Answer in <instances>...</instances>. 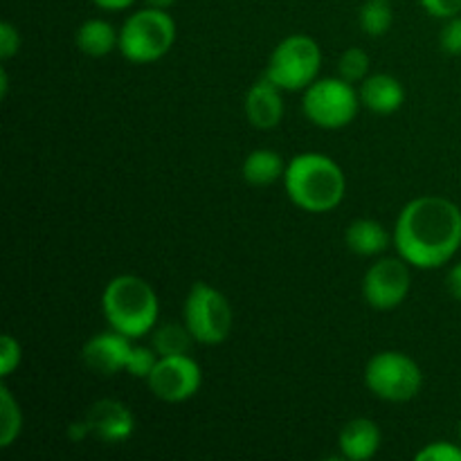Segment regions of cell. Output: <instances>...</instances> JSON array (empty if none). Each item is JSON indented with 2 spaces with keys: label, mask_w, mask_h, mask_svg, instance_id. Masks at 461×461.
<instances>
[{
  "label": "cell",
  "mask_w": 461,
  "mask_h": 461,
  "mask_svg": "<svg viewBox=\"0 0 461 461\" xmlns=\"http://www.w3.org/2000/svg\"><path fill=\"white\" fill-rule=\"evenodd\" d=\"M75 45L81 54L90 59L108 57L120 48V30L106 18H86L77 27Z\"/></svg>",
  "instance_id": "cell-17"
},
{
  "label": "cell",
  "mask_w": 461,
  "mask_h": 461,
  "mask_svg": "<svg viewBox=\"0 0 461 461\" xmlns=\"http://www.w3.org/2000/svg\"><path fill=\"white\" fill-rule=\"evenodd\" d=\"M183 322L196 345L219 347L232 336L234 309L223 291L207 282H194L183 302Z\"/></svg>",
  "instance_id": "cell-5"
},
{
  "label": "cell",
  "mask_w": 461,
  "mask_h": 461,
  "mask_svg": "<svg viewBox=\"0 0 461 461\" xmlns=\"http://www.w3.org/2000/svg\"><path fill=\"white\" fill-rule=\"evenodd\" d=\"M358 86L342 77H318L302 93V113L313 126L324 131H340L358 117Z\"/></svg>",
  "instance_id": "cell-8"
},
{
  "label": "cell",
  "mask_w": 461,
  "mask_h": 461,
  "mask_svg": "<svg viewBox=\"0 0 461 461\" xmlns=\"http://www.w3.org/2000/svg\"><path fill=\"white\" fill-rule=\"evenodd\" d=\"M392 239L414 270L444 268L461 248V207L435 194L412 198L396 214Z\"/></svg>",
  "instance_id": "cell-1"
},
{
  "label": "cell",
  "mask_w": 461,
  "mask_h": 461,
  "mask_svg": "<svg viewBox=\"0 0 461 461\" xmlns=\"http://www.w3.org/2000/svg\"><path fill=\"white\" fill-rule=\"evenodd\" d=\"M457 435H459V444H461V421H459V430H457Z\"/></svg>",
  "instance_id": "cell-32"
},
{
  "label": "cell",
  "mask_w": 461,
  "mask_h": 461,
  "mask_svg": "<svg viewBox=\"0 0 461 461\" xmlns=\"http://www.w3.org/2000/svg\"><path fill=\"white\" fill-rule=\"evenodd\" d=\"M158 360H160V356L151 345H140V340H135L133 351L129 356V365H126V374L138 378V381H147Z\"/></svg>",
  "instance_id": "cell-23"
},
{
  "label": "cell",
  "mask_w": 461,
  "mask_h": 461,
  "mask_svg": "<svg viewBox=\"0 0 461 461\" xmlns=\"http://www.w3.org/2000/svg\"><path fill=\"white\" fill-rule=\"evenodd\" d=\"M176 36H178V27H176L169 9H156L144 5L142 9L131 12L122 23L117 52L135 66H149L171 52Z\"/></svg>",
  "instance_id": "cell-4"
},
{
  "label": "cell",
  "mask_w": 461,
  "mask_h": 461,
  "mask_svg": "<svg viewBox=\"0 0 461 461\" xmlns=\"http://www.w3.org/2000/svg\"><path fill=\"white\" fill-rule=\"evenodd\" d=\"M324 54L309 34H288L270 52L264 75L284 93H304L320 77Z\"/></svg>",
  "instance_id": "cell-6"
},
{
  "label": "cell",
  "mask_w": 461,
  "mask_h": 461,
  "mask_svg": "<svg viewBox=\"0 0 461 461\" xmlns=\"http://www.w3.org/2000/svg\"><path fill=\"white\" fill-rule=\"evenodd\" d=\"M383 444V432L378 423L369 417H356L342 426L338 435V450L347 461H369L378 455Z\"/></svg>",
  "instance_id": "cell-15"
},
{
  "label": "cell",
  "mask_w": 461,
  "mask_h": 461,
  "mask_svg": "<svg viewBox=\"0 0 461 461\" xmlns=\"http://www.w3.org/2000/svg\"><path fill=\"white\" fill-rule=\"evenodd\" d=\"M360 104L374 115H394L405 104V88L390 72H369L358 84Z\"/></svg>",
  "instance_id": "cell-14"
},
{
  "label": "cell",
  "mask_w": 461,
  "mask_h": 461,
  "mask_svg": "<svg viewBox=\"0 0 461 461\" xmlns=\"http://www.w3.org/2000/svg\"><path fill=\"white\" fill-rule=\"evenodd\" d=\"M439 45L450 57H461V14L444 21L439 32Z\"/></svg>",
  "instance_id": "cell-26"
},
{
  "label": "cell",
  "mask_w": 461,
  "mask_h": 461,
  "mask_svg": "<svg viewBox=\"0 0 461 461\" xmlns=\"http://www.w3.org/2000/svg\"><path fill=\"white\" fill-rule=\"evenodd\" d=\"M419 3L428 16L439 18V21H448L461 14V0H419Z\"/></svg>",
  "instance_id": "cell-28"
},
{
  "label": "cell",
  "mask_w": 461,
  "mask_h": 461,
  "mask_svg": "<svg viewBox=\"0 0 461 461\" xmlns=\"http://www.w3.org/2000/svg\"><path fill=\"white\" fill-rule=\"evenodd\" d=\"M345 243L356 257L376 259V257L385 255L394 246V239H392V232L381 221L354 219L345 230Z\"/></svg>",
  "instance_id": "cell-16"
},
{
  "label": "cell",
  "mask_w": 461,
  "mask_h": 461,
  "mask_svg": "<svg viewBox=\"0 0 461 461\" xmlns=\"http://www.w3.org/2000/svg\"><path fill=\"white\" fill-rule=\"evenodd\" d=\"M243 113H246L248 124L259 131L277 129L284 120V90L275 86L266 75H261L255 84L248 88L243 99Z\"/></svg>",
  "instance_id": "cell-13"
},
{
  "label": "cell",
  "mask_w": 461,
  "mask_h": 461,
  "mask_svg": "<svg viewBox=\"0 0 461 461\" xmlns=\"http://www.w3.org/2000/svg\"><path fill=\"white\" fill-rule=\"evenodd\" d=\"M412 266L403 257H376L363 275V297L374 311H394L412 291Z\"/></svg>",
  "instance_id": "cell-9"
},
{
  "label": "cell",
  "mask_w": 461,
  "mask_h": 461,
  "mask_svg": "<svg viewBox=\"0 0 461 461\" xmlns=\"http://www.w3.org/2000/svg\"><path fill=\"white\" fill-rule=\"evenodd\" d=\"M284 171H286V160L282 153L266 147L248 153L241 165V176L250 187H268V185L279 183L284 178Z\"/></svg>",
  "instance_id": "cell-18"
},
{
  "label": "cell",
  "mask_w": 461,
  "mask_h": 461,
  "mask_svg": "<svg viewBox=\"0 0 461 461\" xmlns=\"http://www.w3.org/2000/svg\"><path fill=\"white\" fill-rule=\"evenodd\" d=\"M369 68H372V59H369V54L365 52L363 48H358V45H351V48H347L345 52L340 54V59H338L336 75L342 77V79H347L349 84L358 86L360 81L369 75Z\"/></svg>",
  "instance_id": "cell-22"
},
{
  "label": "cell",
  "mask_w": 461,
  "mask_h": 461,
  "mask_svg": "<svg viewBox=\"0 0 461 461\" xmlns=\"http://www.w3.org/2000/svg\"><path fill=\"white\" fill-rule=\"evenodd\" d=\"M23 360V347L12 333H5L3 340H0V376L3 381H7L18 367H21Z\"/></svg>",
  "instance_id": "cell-25"
},
{
  "label": "cell",
  "mask_w": 461,
  "mask_h": 461,
  "mask_svg": "<svg viewBox=\"0 0 461 461\" xmlns=\"http://www.w3.org/2000/svg\"><path fill=\"white\" fill-rule=\"evenodd\" d=\"M446 291L450 293L453 300L461 302V261H455L446 273Z\"/></svg>",
  "instance_id": "cell-29"
},
{
  "label": "cell",
  "mask_w": 461,
  "mask_h": 461,
  "mask_svg": "<svg viewBox=\"0 0 461 461\" xmlns=\"http://www.w3.org/2000/svg\"><path fill=\"white\" fill-rule=\"evenodd\" d=\"M21 52V32L14 23H0V59L9 61L12 57Z\"/></svg>",
  "instance_id": "cell-27"
},
{
  "label": "cell",
  "mask_w": 461,
  "mask_h": 461,
  "mask_svg": "<svg viewBox=\"0 0 461 461\" xmlns=\"http://www.w3.org/2000/svg\"><path fill=\"white\" fill-rule=\"evenodd\" d=\"M358 25L372 39H381L394 25L392 0H365L358 12Z\"/></svg>",
  "instance_id": "cell-21"
},
{
  "label": "cell",
  "mask_w": 461,
  "mask_h": 461,
  "mask_svg": "<svg viewBox=\"0 0 461 461\" xmlns=\"http://www.w3.org/2000/svg\"><path fill=\"white\" fill-rule=\"evenodd\" d=\"M102 315L108 329L124 333L131 340L151 336L160 324V300L151 284L133 273H122L108 279L102 291Z\"/></svg>",
  "instance_id": "cell-3"
},
{
  "label": "cell",
  "mask_w": 461,
  "mask_h": 461,
  "mask_svg": "<svg viewBox=\"0 0 461 461\" xmlns=\"http://www.w3.org/2000/svg\"><path fill=\"white\" fill-rule=\"evenodd\" d=\"M363 381L369 394L385 403H410L421 392L423 372L405 351L383 349L367 360Z\"/></svg>",
  "instance_id": "cell-7"
},
{
  "label": "cell",
  "mask_w": 461,
  "mask_h": 461,
  "mask_svg": "<svg viewBox=\"0 0 461 461\" xmlns=\"http://www.w3.org/2000/svg\"><path fill=\"white\" fill-rule=\"evenodd\" d=\"M86 426L90 435L104 444H124L135 432V417L129 405L117 399H99L90 405L86 414Z\"/></svg>",
  "instance_id": "cell-12"
},
{
  "label": "cell",
  "mask_w": 461,
  "mask_h": 461,
  "mask_svg": "<svg viewBox=\"0 0 461 461\" xmlns=\"http://www.w3.org/2000/svg\"><path fill=\"white\" fill-rule=\"evenodd\" d=\"M23 410L7 383L0 385V448H12L23 432Z\"/></svg>",
  "instance_id": "cell-20"
},
{
  "label": "cell",
  "mask_w": 461,
  "mask_h": 461,
  "mask_svg": "<svg viewBox=\"0 0 461 461\" xmlns=\"http://www.w3.org/2000/svg\"><path fill=\"white\" fill-rule=\"evenodd\" d=\"M194 342L196 340L185 322H162L151 331V347L158 351V356L189 354Z\"/></svg>",
  "instance_id": "cell-19"
},
{
  "label": "cell",
  "mask_w": 461,
  "mask_h": 461,
  "mask_svg": "<svg viewBox=\"0 0 461 461\" xmlns=\"http://www.w3.org/2000/svg\"><path fill=\"white\" fill-rule=\"evenodd\" d=\"M144 5H147V7H156V9H171L174 7L176 3H178V0H142Z\"/></svg>",
  "instance_id": "cell-31"
},
{
  "label": "cell",
  "mask_w": 461,
  "mask_h": 461,
  "mask_svg": "<svg viewBox=\"0 0 461 461\" xmlns=\"http://www.w3.org/2000/svg\"><path fill=\"white\" fill-rule=\"evenodd\" d=\"M95 7L104 9V12H126V9L133 7L138 0H90Z\"/></svg>",
  "instance_id": "cell-30"
},
{
  "label": "cell",
  "mask_w": 461,
  "mask_h": 461,
  "mask_svg": "<svg viewBox=\"0 0 461 461\" xmlns=\"http://www.w3.org/2000/svg\"><path fill=\"white\" fill-rule=\"evenodd\" d=\"M417 461H461V444L457 441H446L437 439L430 441V444L423 446L421 450H417L414 455Z\"/></svg>",
  "instance_id": "cell-24"
},
{
  "label": "cell",
  "mask_w": 461,
  "mask_h": 461,
  "mask_svg": "<svg viewBox=\"0 0 461 461\" xmlns=\"http://www.w3.org/2000/svg\"><path fill=\"white\" fill-rule=\"evenodd\" d=\"M282 183L288 201L306 214H329L338 210L347 196L345 169L320 151L293 156L286 162Z\"/></svg>",
  "instance_id": "cell-2"
},
{
  "label": "cell",
  "mask_w": 461,
  "mask_h": 461,
  "mask_svg": "<svg viewBox=\"0 0 461 461\" xmlns=\"http://www.w3.org/2000/svg\"><path fill=\"white\" fill-rule=\"evenodd\" d=\"M133 345L135 340L126 338L124 333L106 329V331L95 333L93 338L84 342L81 360L97 376H117V374L126 372Z\"/></svg>",
  "instance_id": "cell-11"
},
{
  "label": "cell",
  "mask_w": 461,
  "mask_h": 461,
  "mask_svg": "<svg viewBox=\"0 0 461 461\" xmlns=\"http://www.w3.org/2000/svg\"><path fill=\"white\" fill-rule=\"evenodd\" d=\"M147 387L162 403H185L194 399L203 387V367L194 356H160L147 378Z\"/></svg>",
  "instance_id": "cell-10"
}]
</instances>
